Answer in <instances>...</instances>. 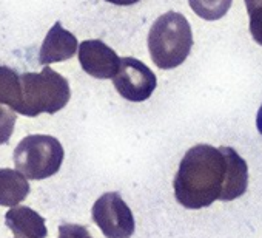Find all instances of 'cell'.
<instances>
[{
  "label": "cell",
  "instance_id": "1",
  "mask_svg": "<svg viewBox=\"0 0 262 238\" xmlns=\"http://www.w3.org/2000/svg\"><path fill=\"white\" fill-rule=\"evenodd\" d=\"M228 160L225 147L198 144L187 150L173 181L174 196L185 209L211 206L225 190Z\"/></svg>",
  "mask_w": 262,
  "mask_h": 238
},
{
  "label": "cell",
  "instance_id": "11",
  "mask_svg": "<svg viewBox=\"0 0 262 238\" xmlns=\"http://www.w3.org/2000/svg\"><path fill=\"white\" fill-rule=\"evenodd\" d=\"M28 178L14 169H0V206L14 207L30 195Z\"/></svg>",
  "mask_w": 262,
  "mask_h": 238
},
{
  "label": "cell",
  "instance_id": "19",
  "mask_svg": "<svg viewBox=\"0 0 262 238\" xmlns=\"http://www.w3.org/2000/svg\"><path fill=\"white\" fill-rule=\"evenodd\" d=\"M256 127H257V132L262 135V105L259 107V111L256 116Z\"/></svg>",
  "mask_w": 262,
  "mask_h": 238
},
{
  "label": "cell",
  "instance_id": "8",
  "mask_svg": "<svg viewBox=\"0 0 262 238\" xmlns=\"http://www.w3.org/2000/svg\"><path fill=\"white\" fill-rule=\"evenodd\" d=\"M79 44L73 33L65 30L60 22H56L53 28L47 33V37L40 47L39 64L50 65L56 62H63L76 54Z\"/></svg>",
  "mask_w": 262,
  "mask_h": 238
},
{
  "label": "cell",
  "instance_id": "7",
  "mask_svg": "<svg viewBox=\"0 0 262 238\" xmlns=\"http://www.w3.org/2000/svg\"><path fill=\"white\" fill-rule=\"evenodd\" d=\"M79 62L82 70L96 79H113L119 70L120 57L102 41H85L79 45Z\"/></svg>",
  "mask_w": 262,
  "mask_h": 238
},
{
  "label": "cell",
  "instance_id": "9",
  "mask_svg": "<svg viewBox=\"0 0 262 238\" xmlns=\"http://www.w3.org/2000/svg\"><path fill=\"white\" fill-rule=\"evenodd\" d=\"M5 224L17 238H47L45 218L27 206H14L5 215Z\"/></svg>",
  "mask_w": 262,
  "mask_h": 238
},
{
  "label": "cell",
  "instance_id": "15",
  "mask_svg": "<svg viewBox=\"0 0 262 238\" xmlns=\"http://www.w3.org/2000/svg\"><path fill=\"white\" fill-rule=\"evenodd\" d=\"M59 238H93V236L85 226L68 223L59 226Z\"/></svg>",
  "mask_w": 262,
  "mask_h": 238
},
{
  "label": "cell",
  "instance_id": "10",
  "mask_svg": "<svg viewBox=\"0 0 262 238\" xmlns=\"http://www.w3.org/2000/svg\"><path fill=\"white\" fill-rule=\"evenodd\" d=\"M225 153L228 160V172H227L225 190L221 196V201H233L247 192L248 166L245 160L233 147H225Z\"/></svg>",
  "mask_w": 262,
  "mask_h": 238
},
{
  "label": "cell",
  "instance_id": "3",
  "mask_svg": "<svg viewBox=\"0 0 262 238\" xmlns=\"http://www.w3.org/2000/svg\"><path fill=\"white\" fill-rule=\"evenodd\" d=\"M22 99L17 113L36 117L42 113L54 114L60 111L71 97L67 77L51 70L48 65L40 73L20 74Z\"/></svg>",
  "mask_w": 262,
  "mask_h": 238
},
{
  "label": "cell",
  "instance_id": "5",
  "mask_svg": "<svg viewBox=\"0 0 262 238\" xmlns=\"http://www.w3.org/2000/svg\"><path fill=\"white\" fill-rule=\"evenodd\" d=\"M91 215L106 238H129L135 233L136 223L133 212L119 192H106L97 198Z\"/></svg>",
  "mask_w": 262,
  "mask_h": 238
},
{
  "label": "cell",
  "instance_id": "16",
  "mask_svg": "<svg viewBox=\"0 0 262 238\" xmlns=\"http://www.w3.org/2000/svg\"><path fill=\"white\" fill-rule=\"evenodd\" d=\"M248 16H250L251 37L254 39V42L262 45V8H257V10L248 13Z\"/></svg>",
  "mask_w": 262,
  "mask_h": 238
},
{
  "label": "cell",
  "instance_id": "18",
  "mask_svg": "<svg viewBox=\"0 0 262 238\" xmlns=\"http://www.w3.org/2000/svg\"><path fill=\"white\" fill-rule=\"evenodd\" d=\"M108 4H113V5H119V7H128V5H135L141 0H105Z\"/></svg>",
  "mask_w": 262,
  "mask_h": 238
},
{
  "label": "cell",
  "instance_id": "13",
  "mask_svg": "<svg viewBox=\"0 0 262 238\" xmlns=\"http://www.w3.org/2000/svg\"><path fill=\"white\" fill-rule=\"evenodd\" d=\"M188 4L204 21H219L228 13L233 0H188Z\"/></svg>",
  "mask_w": 262,
  "mask_h": 238
},
{
  "label": "cell",
  "instance_id": "2",
  "mask_svg": "<svg viewBox=\"0 0 262 238\" xmlns=\"http://www.w3.org/2000/svg\"><path fill=\"white\" fill-rule=\"evenodd\" d=\"M193 47V33L184 14H162L148 33V50L156 67L173 70L185 62Z\"/></svg>",
  "mask_w": 262,
  "mask_h": 238
},
{
  "label": "cell",
  "instance_id": "17",
  "mask_svg": "<svg viewBox=\"0 0 262 238\" xmlns=\"http://www.w3.org/2000/svg\"><path fill=\"white\" fill-rule=\"evenodd\" d=\"M245 7H247V11L251 13L257 8H262V0H245Z\"/></svg>",
  "mask_w": 262,
  "mask_h": 238
},
{
  "label": "cell",
  "instance_id": "12",
  "mask_svg": "<svg viewBox=\"0 0 262 238\" xmlns=\"http://www.w3.org/2000/svg\"><path fill=\"white\" fill-rule=\"evenodd\" d=\"M22 99L20 74L5 65H0V104L8 105L13 111H17Z\"/></svg>",
  "mask_w": 262,
  "mask_h": 238
},
{
  "label": "cell",
  "instance_id": "4",
  "mask_svg": "<svg viewBox=\"0 0 262 238\" xmlns=\"http://www.w3.org/2000/svg\"><path fill=\"white\" fill-rule=\"evenodd\" d=\"M63 156L62 144L50 135L24 138L13 153L16 169L28 180H47L56 175L62 167Z\"/></svg>",
  "mask_w": 262,
  "mask_h": 238
},
{
  "label": "cell",
  "instance_id": "6",
  "mask_svg": "<svg viewBox=\"0 0 262 238\" xmlns=\"http://www.w3.org/2000/svg\"><path fill=\"white\" fill-rule=\"evenodd\" d=\"M113 84L123 99L144 102L156 90L158 79L144 62L135 57H123L120 59L119 70L113 77Z\"/></svg>",
  "mask_w": 262,
  "mask_h": 238
},
{
  "label": "cell",
  "instance_id": "14",
  "mask_svg": "<svg viewBox=\"0 0 262 238\" xmlns=\"http://www.w3.org/2000/svg\"><path fill=\"white\" fill-rule=\"evenodd\" d=\"M16 113L11 108L0 105V146L8 144L14 127H16Z\"/></svg>",
  "mask_w": 262,
  "mask_h": 238
}]
</instances>
